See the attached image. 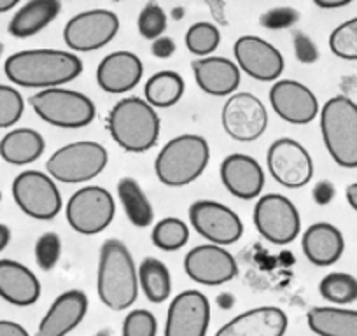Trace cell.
Segmentation results:
<instances>
[{
	"mask_svg": "<svg viewBox=\"0 0 357 336\" xmlns=\"http://www.w3.org/2000/svg\"><path fill=\"white\" fill-rule=\"evenodd\" d=\"M266 167L273 179L287 190H300L314 177L310 153L289 137H282L268 147Z\"/></svg>",
	"mask_w": 357,
	"mask_h": 336,
	"instance_id": "12",
	"label": "cell"
},
{
	"mask_svg": "<svg viewBox=\"0 0 357 336\" xmlns=\"http://www.w3.org/2000/svg\"><path fill=\"white\" fill-rule=\"evenodd\" d=\"M319 294L336 307L357 301V279L345 272L328 273L319 282Z\"/></svg>",
	"mask_w": 357,
	"mask_h": 336,
	"instance_id": "32",
	"label": "cell"
},
{
	"mask_svg": "<svg viewBox=\"0 0 357 336\" xmlns=\"http://www.w3.org/2000/svg\"><path fill=\"white\" fill-rule=\"evenodd\" d=\"M335 194H336V190L335 186H333V183H329V181H321V183L315 184L314 190H312L314 201L317 205H322V207L331 204Z\"/></svg>",
	"mask_w": 357,
	"mask_h": 336,
	"instance_id": "42",
	"label": "cell"
},
{
	"mask_svg": "<svg viewBox=\"0 0 357 336\" xmlns=\"http://www.w3.org/2000/svg\"><path fill=\"white\" fill-rule=\"evenodd\" d=\"M345 197H347V201H349L350 207L357 212V183L350 184V186L347 188Z\"/></svg>",
	"mask_w": 357,
	"mask_h": 336,
	"instance_id": "47",
	"label": "cell"
},
{
	"mask_svg": "<svg viewBox=\"0 0 357 336\" xmlns=\"http://www.w3.org/2000/svg\"><path fill=\"white\" fill-rule=\"evenodd\" d=\"M118 197L126 217L135 228H147L154 221L153 204L142 186L133 177H123L118 183Z\"/></svg>",
	"mask_w": 357,
	"mask_h": 336,
	"instance_id": "30",
	"label": "cell"
},
{
	"mask_svg": "<svg viewBox=\"0 0 357 336\" xmlns=\"http://www.w3.org/2000/svg\"><path fill=\"white\" fill-rule=\"evenodd\" d=\"M13 198L23 214L37 221H51L63 207L60 190L47 174L25 170L13 181Z\"/></svg>",
	"mask_w": 357,
	"mask_h": 336,
	"instance_id": "10",
	"label": "cell"
},
{
	"mask_svg": "<svg viewBox=\"0 0 357 336\" xmlns=\"http://www.w3.org/2000/svg\"><path fill=\"white\" fill-rule=\"evenodd\" d=\"M254 226L266 242L287 245L301 231V217L296 205L279 193H268L257 198L254 207Z\"/></svg>",
	"mask_w": 357,
	"mask_h": 336,
	"instance_id": "9",
	"label": "cell"
},
{
	"mask_svg": "<svg viewBox=\"0 0 357 336\" xmlns=\"http://www.w3.org/2000/svg\"><path fill=\"white\" fill-rule=\"evenodd\" d=\"M109 154L95 140H79L54 151L46 161L47 176L56 183L81 184L93 181L107 167Z\"/></svg>",
	"mask_w": 357,
	"mask_h": 336,
	"instance_id": "6",
	"label": "cell"
},
{
	"mask_svg": "<svg viewBox=\"0 0 357 336\" xmlns=\"http://www.w3.org/2000/svg\"><path fill=\"white\" fill-rule=\"evenodd\" d=\"M307 322L317 336H357V310L352 308L314 307Z\"/></svg>",
	"mask_w": 357,
	"mask_h": 336,
	"instance_id": "28",
	"label": "cell"
},
{
	"mask_svg": "<svg viewBox=\"0 0 357 336\" xmlns=\"http://www.w3.org/2000/svg\"><path fill=\"white\" fill-rule=\"evenodd\" d=\"M116 214L112 194L102 186H84L67 201L65 217L79 235H98L109 228Z\"/></svg>",
	"mask_w": 357,
	"mask_h": 336,
	"instance_id": "8",
	"label": "cell"
},
{
	"mask_svg": "<svg viewBox=\"0 0 357 336\" xmlns=\"http://www.w3.org/2000/svg\"><path fill=\"white\" fill-rule=\"evenodd\" d=\"M154 247L165 252L183 249L190 240V226L177 217H165L154 224L151 233Z\"/></svg>",
	"mask_w": 357,
	"mask_h": 336,
	"instance_id": "33",
	"label": "cell"
},
{
	"mask_svg": "<svg viewBox=\"0 0 357 336\" xmlns=\"http://www.w3.org/2000/svg\"><path fill=\"white\" fill-rule=\"evenodd\" d=\"M16 6H18V0H0V15L11 11Z\"/></svg>",
	"mask_w": 357,
	"mask_h": 336,
	"instance_id": "49",
	"label": "cell"
},
{
	"mask_svg": "<svg viewBox=\"0 0 357 336\" xmlns=\"http://www.w3.org/2000/svg\"><path fill=\"white\" fill-rule=\"evenodd\" d=\"M211 301L202 291L188 289L172 300L165 322V336H207Z\"/></svg>",
	"mask_w": 357,
	"mask_h": 336,
	"instance_id": "15",
	"label": "cell"
},
{
	"mask_svg": "<svg viewBox=\"0 0 357 336\" xmlns=\"http://www.w3.org/2000/svg\"><path fill=\"white\" fill-rule=\"evenodd\" d=\"M137 29H139L140 36L151 43L163 37L165 30H167V15H165L163 8L156 2H149L144 6L139 20H137Z\"/></svg>",
	"mask_w": 357,
	"mask_h": 336,
	"instance_id": "36",
	"label": "cell"
},
{
	"mask_svg": "<svg viewBox=\"0 0 357 336\" xmlns=\"http://www.w3.org/2000/svg\"><path fill=\"white\" fill-rule=\"evenodd\" d=\"M191 68L198 88L211 97H231L240 86V68L229 58H197Z\"/></svg>",
	"mask_w": 357,
	"mask_h": 336,
	"instance_id": "23",
	"label": "cell"
},
{
	"mask_svg": "<svg viewBox=\"0 0 357 336\" xmlns=\"http://www.w3.org/2000/svg\"><path fill=\"white\" fill-rule=\"evenodd\" d=\"M2 53H4V44L0 43V56H2Z\"/></svg>",
	"mask_w": 357,
	"mask_h": 336,
	"instance_id": "52",
	"label": "cell"
},
{
	"mask_svg": "<svg viewBox=\"0 0 357 336\" xmlns=\"http://www.w3.org/2000/svg\"><path fill=\"white\" fill-rule=\"evenodd\" d=\"M184 43L191 54L198 58H207L221 44V30L214 23L198 22L188 29Z\"/></svg>",
	"mask_w": 357,
	"mask_h": 336,
	"instance_id": "34",
	"label": "cell"
},
{
	"mask_svg": "<svg viewBox=\"0 0 357 336\" xmlns=\"http://www.w3.org/2000/svg\"><path fill=\"white\" fill-rule=\"evenodd\" d=\"M188 277L202 286H221L238 275V263L221 245L204 243L191 249L184 258Z\"/></svg>",
	"mask_w": 357,
	"mask_h": 336,
	"instance_id": "16",
	"label": "cell"
},
{
	"mask_svg": "<svg viewBox=\"0 0 357 336\" xmlns=\"http://www.w3.org/2000/svg\"><path fill=\"white\" fill-rule=\"evenodd\" d=\"M215 303H218V307L222 308V310H229V308L235 307L236 300L231 293H221L215 298Z\"/></svg>",
	"mask_w": 357,
	"mask_h": 336,
	"instance_id": "45",
	"label": "cell"
},
{
	"mask_svg": "<svg viewBox=\"0 0 357 336\" xmlns=\"http://www.w3.org/2000/svg\"><path fill=\"white\" fill-rule=\"evenodd\" d=\"M183 13H184L183 8H181V9H174V18L175 20H181V18H183Z\"/></svg>",
	"mask_w": 357,
	"mask_h": 336,
	"instance_id": "51",
	"label": "cell"
},
{
	"mask_svg": "<svg viewBox=\"0 0 357 336\" xmlns=\"http://www.w3.org/2000/svg\"><path fill=\"white\" fill-rule=\"evenodd\" d=\"M0 201H2V191H0Z\"/></svg>",
	"mask_w": 357,
	"mask_h": 336,
	"instance_id": "53",
	"label": "cell"
},
{
	"mask_svg": "<svg viewBox=\"0 0 357 336\" xmlns=\"http://www.w3.org/2000/svg\"><path fill=\"white\" fill-rule=\"evenodd\" d=\"M30 107L43 121L56 128H84L97 116V107L84 93L67 88H51L30 97Z\"/></svg>",
	"mask_w": 357,
	"mask_h": 336,
	"instance_id": "7",
	"label": "cell"
},
{
	"mask_svg": "<svg viewBox=\"0 0 357 336\" xmlns=\"http://www.w3.org/2000/svg\"><path fill=\"white\" fill-rule=\"evenodd\" d=\"M236 67L261 82H277L284 72V56L273 44L257 36H242L233 46Z\"/></svg>",
	"mask_w": 357,
	"mask_h": 336,
	"instance_id": "17",
	"label": "cell"
},
{
	"mask_svg": "<svg viewBox=\"0 0 357 336\" xmlns=\"http://www.w3.org/2000/svg\"><path fill=\"white\" fill-rule=\"evenodd\" d=\"M60 0H30L11 18L8 32L16 39L37 36L60 15Z\"/></svg>",
	"mask_w": 357,
	"mask_h": 336,
	"instance_id": "26",
	"label": "cell"
},
{
	"mask_svg": "<svg viewBox=\"0 0 357 336\" xmlns=\"http://www.w3.org/2000/svg\"><path fill=\"white\" fill-rule=\"evenodd\" d=\"M301 249L312 265L324 268L340 261L345 250V238L336 226L329 222H315L305 229Z\"/></svg>",
	"mask_w": 357,
	"mask_h": 336,
	"instance_id": "24",
	"label": "cell"
},
{
	"mask_svg": "<svg viewBox=\"0 0 357 336\" xmlns=\"http://www.w3.org/2000/svg\"><path fill=\"white\" fill-rule=\"evenodd\" d=\"M268 97L277 116L291 125H308L321 112L314 91L293 79H279L273 82Z\"/></svg>",
	"mask_w": 357,
	"mask_h": 336,
	"instance_id": "18",
	"label": "cell"
},
{
	"mask_svg": "<svg viewBox=\"0 0 357 336\" xmlns=\"http://www.w3.org/2000/svg\"><path fill=\"white\" fill-rule=\"evenodd\" d=\"M160 128V116L144 98H121L109 112V133L126 153L140 154L156 146Z\"/></svg>",
	"mask_w": 357,
	"mask_h": 336,
	"instance_id": "3",
	"label": "cell"
},
{
	"mask_svg": "<svg viewBox=\"0 0 357 336\" xmlns=\"http://www.w3.org/2000/svg\"><path fill=\"white\" fill-rule=\"evenodd\" d=\"M139 287L146 294L147 301L154 305L163 303L172 294L170 270L158 258H146L139 265Z\"/></svg>",
	"mask_w": 357,
	"mask_h": 336,
	"instance_id": "31",
	"label": "cell"
},
{
	"mask_svg": "<svg viewBox=\"0 0 357 336\" xmlns=\"http://www.w3.org/2000/svg\"><path fill=\"white\" fill-rule=\"evenodd\" d=\"M36 263L40 270L50 272L58 265L61 256V240L56 233L47 231L40 235L36 242Z\"/></svg>",
	"mask_w": 357,
	"mask_h": 336,
	"instance_id": "38",
	"label": "cell"
},
{
	"mask_svg": "<svg viewBox=\"0 0 357 336\" xmlns=\"http://www.w3.org/2000/svg\"><path fill=\"white\" fill-rule=\"evenodd\" d=\"M11 242V229L6 224H0V252L6 249Z\"/></svg>",
	"mask_w": 357,
	"mask_h": 336,
	"instance_id": "48",
	"label": "cell"
},
{
	"mask_svg": "<svg viewBox=\"0 0 357 336\" xmlns=\"http://www.w3.org/2000/svg\"><path fill=\"white\" fill-rule=\"evenodd\" d=\"M156 317L146 308H135V310L128 312L123 321V336H156Z\"/></svg>",
	"mask_w": 357,
	"mask_h": 336,
	"instance_id": "39",
	"label": "cell"
},
{
	"mask_svg": "<svg viewBox=\"0 0 357 336\" xmlns=\"http://www.w3.org/2000/svg\"><path fill=\"white\" fill-rule=\"evenodd\" d=\"M293 46H294V56L300 63L310 65L315 63L321 56L319 53V47L315 46V43L312 40L310 36H307L301 30H294L293 32Z\"/></svg>",
	"mask_w": 357,
	"mask_h": 336,
	"instance_id": "41",
	"label": "cell"
},
{
	"mask_svg": "<svg viewBox=\"0 0 357 336\" xmlns=\"http://www.w3.org/2000/svg\"><path fill=\"white\" fill-rule=\"evenodd\" d=\"M211 161V147L202 135L184 133L168 140L158 153L154 172L161 184L183 188L195 183Z\"/></svg>",
	"mask_w": 357,
	"mask_h": 336,
	"instance_id": "4",
	"label": "cell"
},
{
	"mask_svg": "<svg viewBox=\"0 0 357 336\" xmlns=\"http://www.w3.org/2000/svg\"><path fill=\"white\" fill-rule=\"evenodd\" d=\"M93 336H112V331L109 328H104V329H100V331L95 333Z\"/></svg>",
	"mask_w": 357,
	"mask_h": 336,
	"instance_id": "50",
	"label": "cell"
},
{
	"mask_svg": "<svg viewBox=\"0 0 357 336\" xmlns=\"http://www.w3.org/2000/svg\"><path fill=\"white\" fill-rule=\"evenodd\" d=\"M144 65L132 51H114L98 63L97 82L100 90L111 95H123L140 82Z\"/></svg>",
	"mask_w": 357,
	"mask_h": 336,
	"instance_id": "22",
	"label": "cell"
},
{
	"mask_svg": "<svg viewBox=\"0 0 357 336\" xmlns=\"http://www.w3.org/2000/svg\"><path fill=\"white\" fill-rule=\"evenodd\" d=\"M219 176L226 190L240 200H254L264 188L263 167L249 154L226 156L219 167Z\"/></svg>",
	"mask_w": 357,
	"mask_h": 336,
	"instance_id": "19",
	"label": "cell"
},
{
	"mask_svg": "<svg viewBox=\"0 0 357 336\" xmlns=\"http://www.w3.org/2000/svg\"><path fill=\"white\" fill-rule=\"evenodd\" d=\"M119 32V18L107 9H91L75 15L63 29V40L75 53H89L107 46Z\"/></svg>",
	"mask_w": 357,
	"mask_h": 336,
	"instance_id": "11",
	"label": "cell"
},
{
	"mask_svg": "<svg viewBox=\"0 0 357 336\" xmlns=\"http://www.w3.org/2000/svg\"><path fill=\"white\" fill-rule=\"evenodd\" d=\"M0 298L15 307H30L40 298L36 273L15 259H0Z\"/></svg>",
	"mask_w": 357,
	"mask_h": 336,
	"instance_id": "25",
	"label": "cell"
},
{
	"mask_svg": "<svg viewBox=\"0 0 357 336\" xmlns=\"http://www.w3.org/2000/svg\"><path fill=\"white\" fill-rule=\"evenodd\" d=\"M321 133L338 167L357 168V104L345 95L329 98L321 109Z\"/></svg>",
	"mask_w": 357,
	"mask_h": 336,
	"instance_id": "5",
	"label": "cell"
},
{
	"mask_svg": "<svg viewBox=\"0 0 357 336\" xmlns=\"http://www.w3.org/2000/svg\"><path fill=\"white\" fill-rule=\"evenodd\" d=\"M298 20H300L298 9L291 6H277L261 15L259 25L266 30H286L293 29Z\"/></svg>",
	"mask_w": 357,
	"mask_h": 336,
	"instance_id": "40",
	"label": "cell"
},
{
	"mask_svg": "<svg viewBox=\"0 0 357 336\" xmlns=\"http://www.w3.org/2000/svg\"><path fill=\"white\" fill-rule=\"evenodd\" d=\"M195 231L214 245H233L243 235L242 219L235 211L214 200H198L190 207Z\"/></svg>",
	"mask_w": 357,
	"mask_h": 336,
	"instance_id": "14",
	"label": "cell"
},
{
	"mask_svg": "<svg viewBox=\"0 0 357 336\" xmlns=\"http://www.w3.org/2000/svg\"><path fill=\"white\" fill-rule=\"evenodd\" d=\"M289 326L287 314L279 307L266 305L236 315L218 329L215 336H284Z\"/></svg>",
	"mask_w": 357,
	"mask_h": 336,
	"instance_id": "20",
	"label": "cell"
},
{
	"mask_svg": "<svg viewBox=\"0 0 357 336\" xmlns=\"http://www.w3.org/2000/svg\"><path fill=\"white\" fill-rule=\"evenodd\" d=\"M329 49L347 61H357V18L347 20L329 36Z\"/></svg>",
	"mask_w": 357,
	"mask_h": 336,
	"instance_id": "35",
	"label": "cell"
},
{
	"mask_svg": "<svg viewBox=\"0 0 357 336\" xmlns=\"http://www.w3.org/2000/svg\"><path fill=\"white\" fill-rule=\"evenodd\" d=\"M221 123L225 132L236 142H254L266 132L268 112L256 95L240 91L225 102Z\"/></svg>",
	"mask_w": 357,
	"mask_h": 336,
	"instance_id": "13",
	"label": "cell"
},
{
	"mask_svg": "<svg viewBox=\"0 0 357 336\" xmlns=\"http://www.w3.org/2000/svg\"><path fill=\"white\" fill-rule=\"evenodd\" d=\"M184 90L186 84L183 75L174 70H161L147 79L144 86V100L153 109L174 107L183 98Z\"/></svg>",
	"mask_w": 357,
	"mask_h": 336,
	"instance_id": "29",
	"label": "cell"
},
{
	"mask_svg": "<svg viewBox=\"0 0 357 336\" xmlns=\"http://www.w3.org/2000/svg\"><path fill=\"white\" fill-rule=\"evenodd\" d=\"M86 312L88 296L79 289L65 291L47 308L36 336H67L81 324Z\"/></svg>",
	"mask_w": 357,
	"mask_h": 336,
	"instance_id": "21",
	"label": "cell"
},
{
	"mask_svg": "<svg viewBox=\"0 0 357 336\" xmlns=\"http://www.w3.org/2000/svg\"><path fill=\"white\" fill-rule=\"evenodd\" d=\"M139 273L128 247L119 238L102 243L97 272V293L102 303L114 312L132 307L139 296Z\"/></svg>",
	"mask_w": 357,
	"mask_h": 336,
	"instance_id": "2",
	"label": "cell"
},
{
	"mask_svg": "<svg viewBox=\"0 0 357 336\" xmlns=\"http://www.w3.org/2000/svg\"><path fill=\"white\" fill-rule=\"evenodd\" d=\"M25 100L16 88L0 84V128H11L22 119Z\"/></svg>",
	"mask_w": 357,
	"mask_h": 336,
	"instance_id": "37",
	"label": "cell"
},
{
	"mask_svg": "<svg viewBox=\"0 0 357 336\" xmlns=\"http://www.w3.org/2000/svg\"><path fill=\"white\" fill-rule=\"evenodd\" d=\"M350 4V0H315V6L321 9H340Z\"/></svg>",
	"mask_w": 357,
	"mask_h": 336,
	"instance_id": "46",
	"label": "cell"
},
{
	"mask_svg": "<svg viewBox=\"0 0 357 336\" xmlns=\"http://www.w3.org/2000/svg\"><path fill=\"white\" fill-rule=\"evenodd\" d=\"M0 336H30V333L15 321H0Z\"/></svg>",
	"mask_w": 357,
	"mask_h": 336,
	"instance_id": "44",
	"label": "cell"
},
{
	"mask_svg": "<svg viewBox=\"0 0 357 336\" xmlns=\"http://www.w3.org/2000/svg\"><path fill=\"white\" fill-rule=\"evenodd\" d=\"M151 53H153L156 58H160V60H167V58H170L172 54L175 53L174 39L163 36L160 37V39L153 40V43H151Z\"/></svg>",
	"mask_w": 357,
	"mask_h": 336,
	"instance_id": "43",
	"label": "cell"
},
{
	"mask_svg": "<svg viewBox=\"0 0 357 336\" xmlns=\"http://www.w3.org/2000/svg\"><path fill=\"white\" fill-rule=\"evenodd\" d=\"M46 149L44 137L37 130L16 128L0 140V158L9 165L25 167L43 156Z\"/></svg>",
	"mask_w": 357,
	"mask_h": 336,
	"instance_id": "27",
	"label": "cell"
},
{
	"mask_svg": "<svg viewBox=\"0 0 357 336\" xmlns=\"http://www.w3.org/2000/svg\"><path fill=\"white\" fill-rule=\"evenodd\" d=\"M4 72L13 84L44 91L77 79L82 74V61L70 51L25 49L6 60Z\"/></svg>",
	"mask_w": 357,
	"mask_h": 336,
	"instance_id": "1",
	"label": "cell"
}]
</instances>
